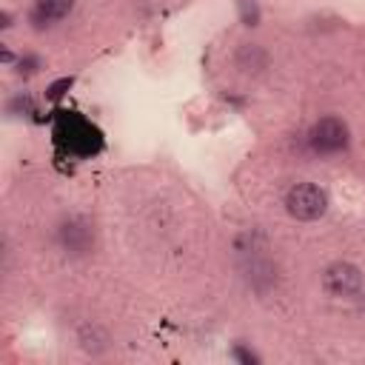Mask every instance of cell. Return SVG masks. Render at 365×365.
<instances>
[{"mask_svg": "<svg viewBox=\"0 0 365 365\" xmlns=\"http://www.w3.org/2000/svg\"><path fill=\"white\" fill-rule=\"evenodd\" d=\"M308 143L317 154H336L348 145V125L339 117H322L314 123Z\"/></svg>", "mask_w": 365, "mask_h": 365, "instance_id": "7a4b0ae2", "label": "cell"}, {"mask_svg": "<svg viewBox=\"0 0 365 365\" xmlns=\"http://www.w3.org/2000/svg\"><path fill=\"white\" fill-rule=\"evenodd\" d=\"M328 208V194L317 182H297L285 194V211L297 220H317Z\"/></svg>", "mask_w": 365, "mask_h": 365, "instance_id": "6da1fadb", "label": "cell"}, {"mask_svg": "<svg viewBox=\"0 0 365 365\" xmlns=\"http://www.w3.org/2000/svg\"><path fill=\"white\" fill-rule=\"evenodd\" d=\"M71 83H74V77H60V80H54L51 86H48V91H46V97L48 100H60L68 88H71Z\"/></svg>", "mask_w": 365, "mask_h": 365, "instance_id": "5b68a950", "label": "cell"}, {"mask_svg": "<svg viewBox=\"0 0 365 365\" xmlns=\"http://www.w3.org/2000/svg\"><path fill=\"white\" fill-rule=\"evenodd\" d=\"M322 285L334 297H351L362 288V271L354 262H334L322 274Z\"/></svg>", "mask_w": 365, "mask_h": 365, "instance_id": "3957f363", "label": "cell"}, {"mask_svg": "<svg viewBox=\"0 0 365 365\" xmlns=\"http://www.w3.org/2000/svg\"><path fill=\"white\" fill-rule=\"evenodd\" d=\"M74 0H34V23L37 26H51L57 20H63L71 11Z\"/></svg>", "mask_w": 365, "mask_h": 365, "instance_id": "277c9868", "label": "cell"}]
</instances>
